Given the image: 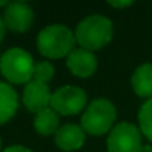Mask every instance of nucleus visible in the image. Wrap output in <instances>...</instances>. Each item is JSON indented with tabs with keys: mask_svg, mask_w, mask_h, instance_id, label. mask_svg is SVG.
Here are the masks:
<instances>
[{
	"mask_svg": "<svg viewBox=\"0 0 152 152\" xmlns=\"http://www.w3.org/2000/svg\"><path fill=\"white\" fill-rule=\"evenodd\" d=\"M75 33L63 24H51L37 34V49L46 58H63L75 51Z\"/></svg>",
	"mask_w": 152,
	"mask_h": 152,
	"instance_id": "f257e3e1",
	"label": "nucleus"
},
{
	"mask_svg": "<svg viewBox=\"0 0 152 152\" xmlns=\"http://www.w3.org/2000/svg\"><path fill=\"white\" fill-rule=\"evenodd\" d=\"M113 36V26L109 18L103 15H91L82 20L75 30L76 43L87 51H97L104 48Z\"/></svg>",
	"mask_w": 152,
	"mask_h": 152,
	"instance_id": "f03ea898",
	"label": "nucleus"
},
{
	"mask_svg": "<svg viewBox=\"0 0 152 152\" xmlns=\"http://www.w3.org/2000/svg\"><path fill=\"white\" fill-rule=\"evenodd\" d=\"M34 60L23 48H11L0 57V72L11 84H28L33 81Z\"/></svg>",
	"mask_w": 152,
	"mask_h": 152,
	"instance_id": "7ed1b4c3",
	"label": "nucleus"
},
{
	"mask_svg": "<svg viewBox=\"0 0 152 152\" xmlns=\"http://www.w3.org/2000/svg\"><path fill=\"white\" fill-rule=\"evenodd\" d=\"M115 119L116 109L112 102L106 99H97L91 102L85 109L81 119V127L91 136H103L106 133H110V130L115 127Z\"/></svg>",
	"mask_w": 152,
	"mask_h": 152,
	"instance_id": "20e7f679",
	"label": "nucleus"
},
{
	"mask_svg": "<svg viewBox=\"0 0 152 152\" xmlns=\"http://www.w3.org/2000/svg\"><path fill=\"white\" fill-rule=\"evenodd\" d=\"M142 146L140 130L130 122H119L109 133L107 152H140Z\"/></svg>",
	"mask_w": 152,
	"mask_h": 152,
	"instance_id": "39448f33",
	"label": "nucleus"
},
{
	"mask_svg": "<svg viewBox=\"0 0 152 152\" xmlns=\"http://www.w3.org/2000/svg\"><path fill=\"white\" fill-rule=\"evenodd\" d=\"M87 106V94L79 87H61L55 93H52L51 109H54L58 115L70 116L82 112Z\"/></svg>",
	"mask_w": 152,
	"mask_h": 152,
	"instance_id": "423d86ee",
	"label": "nucleus"
},
{
	"mask_svg": "<svg viewBox=\"0 0 152 152\" xmlns=\"http://www.w3.org/2000/svg\"><path fill=\"white\" fill-rule=\"evenodd\" d=\"M33 20H34V12L24 2H9V5L5 8L3 14L5 26L15 33L27 31L31 27Z\"/></svg>",
	"mask_w": 152,
	"mask_h": 152,
	"instance_id": "0eeeda50",
	"label": "nucleus"
},
{
	"mask_svg": "<svg viewBox=\"0 0 152 152\" xmlns=\"http://www.w3.org/2000/svg\"><path fill=\"white\" fill-rule=\"evenodd\" d=\"M51 99L52 93L46 84L37 82V81H30L24 87L23 93V103L27 107V110L39 113L48 107H51Z\"/></svg>",
	"mask_w": 152,
	"mask_h": 152,
	"instance_id": "6e6552de",
	"label": "nucleus"
},
{
	"mask_svg": "<svg viewBox=\"0 0 152 152\" xmlns=\"http://www.w3.org/2000/svg\"><path fill=\"white\" fill-rule=\"evenodd\" d=\"M67 69L78 78H90L97 70V58L91 51L78 48L72 51L66 58Z\"/></svg>",
	"mask_w": 152,
	"mask_h": 152,
	"instance_id": "1a4fd4ad",
	"label": "nucleus"
},
{
	"mask_svg": "<svg viewBox=\"0 0 152 152\" xmlns=\"http://www.w3.org/2000/svg\"><path fill=\"white\" fill-rule=\"evenodd\" d=\"M84 142H85V131L82 130V127L76 124H66L60 127V130L55 133V145L66 152L82 148Z\"/></svg>",
	"mask_w": 152,
	"mask_h": 152,
	"instance_id": "9d476101",
	"label": "nucleus"
},
{
	"mask_svg": "<svg viewBox=\"0 0 152 152\" xmlns=\"http://www.w3.org/2000/svg\"><path fill=\"white\" fill-rule=\"evenodd\" d=\"M131 85L134 93L142 97V99H152V64L151 63H145L140 64L133 76H131Z\"/></svg>",
	"mask_w": 152,
	"mask_h": 152,
	"instance_id": "9b49d317",
	"label": "nucleus"
},
{
	"mask_svg": "<svg viewBox=\"0 0 152 152\" xmlns=\"http://www.w3.org/2000/svg\"><path fill=\"white\" fill-rule=\"evenodd\" d=\"M18 109V96L15 90L0 81V125L14 118Z\"/></svg>",
	"mask_w": 152,
	"mask_h": 152,
	"instance_id": "f8f14e48",
	"label": "nucleus"
},
{
	"mask_svg": "<svg viewBox=\"0 0 152 152\" xmlns=\"http://www.w3.org/2000/svg\"><path fill=\"white\" fill-rule=\"evenodd\" d=\"M33 125H34V130H36L39 134H42V136L55 134V133L60 130V128H58V125H60L58 113H57L54 109L48 107V109H45V110L36 113V118H34Z\"/></svg>",
	"mask_w": 152,
	"mask_h": 152,
	"instance_id": "ddd939ff",
	"label": "nucleus"
},
{
	"mask_svg": "<svg viewBox=\"0 0 152 152\" xmlns=\"http://www.w3.org/2000/svg\"><path fill=\"white\" fill-rule=\"evenodd\" d=\"M139 130L149 142H152V99L139 110Z\"/></svg>",
	"mask_w": 152,
	"mask_h": 152,
	"instance_id": "4468645a",
	"label": "nucleus"
},
{
	"mask_svg": "<svg viewBox=\"0 0 152 152\" xmlns=\"http://www.w3.org/2000/svg\"><path fill=\"white\" fill-rule=\"evenodd\" d=\"M54 78V66L49 61H39L34 66V73H33V81L48 84Z\"/></svg>",
	"mask_w": 152,
	"mask_h": 152,
	"instance_id": "2eb2a0df",
	"label": "nucleus"
},
{
	"mask_svg": "<svg viewBox=\"0 0 152 152\" xmlns=\"http://www.w3.org/2000/svg\"><path fill=\"white\" fill-rule=\"evenodd\" d=\"M3 152H33V151L28 149V148H24V146L15 145V146H9V148H6Z\"/></svg>",
	"mask_w": 152,
	"mask_h": 152,
	"instance_id": "dca6fc26",
	"label": "nucleus"
},
{
	"mask_svg": "<svg viewBox=\"0 0 152 152\" xmlns=\"http://www.w3.org/2000/svg\"><path fill=\"white\" fill-rule=\"evenodd\" d=\"M110 6L113 8H118V9H122V8H127V6H131L133 2H109Z\"/></svg>",
	"mask_w": 152,
	"mask_h": 152,
	"instance_id": "f3484780",
	"label": "nucleus"
},
{
	"mask_svg": "<svg viewBox=\"0 0 152 152\" xmlns=\"http://www.w3.org/2000/svg\"><path fill=\"white\" fill-rule=\"evenodd\" d=\"M5 28H6V26H5V21H3V18L0 17V42L3 40V37H5Z\"/></svg>",
	"mask_w": 152,
	"mask_h": 152,
	"instance_id": "a211bd4d",
	"label": "nucleus"
},
{
	"mask_svg": "<svg viewBox=\"0 0 152 152\" xmlns=\"http://www.w3.org/2000/svg\"><path fill=\"white\" fill-rule=\"evenodd\" d=\"M140 152H152V145H143Z\"/></svg>",
	"mask_w": 152,
	"mask_h": 152,
	"instance_id": "6ab92c4d",
	"label": "nucleus"
},
{
	"mask_svg": "<svg viewBox=\"0 0 152 152\" xmlns=\"http://www.w3.org/2000/svg\"><path fill=\"white\" fill-rule=\"evenodd\" d=\"M9 5V2H6V0H2V2H0V8H6Z\"/></svg>",
	"mask_w": 152,
	"mask_h": 152,
	"instance_id": "aec40b11",
	"label": "nucleus"
},
{
	"mask_svg": "<svg viewBox=\"0 0 152 152\" xmlns=\"http://www.w3.org/2000/svg\"><path fill=\"white\" fill-rule=\"evenodd\" d=\"M0 149H2V139H0Z\"/></svg>",
	"mask_w": 152,
	"mask_h": 152,
	"instance_id": "412c9836",
	"label": "nucleus"
}]
</instances>
